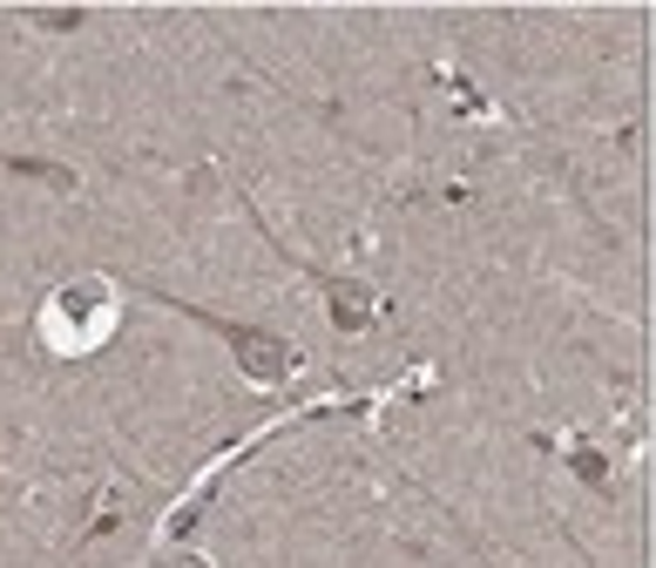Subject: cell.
I'll use <instances>...</instances> for the list:
<instances>
[{
	"instance_id": "1",
	"label": "cell",
	"mask_w": 656,
	"mask_h": 568,
	"mask_svg": "<svg viewBox=\"0 0 656 568\" xmlns=\"http://www.w3.org/2000/svg\"><path fill=\"white\" fill-rule=\"evenodd\" d=\"M116 332V291L109 285H68L48 298L41 311V339L54 346V359H81V352H96L102 339Z\"/></svg>"
},
{
	"instance_id": "2",
	"label": "cell",
	"mask_w": 656,
	"mask_h": 568,
	"mask_svg": "<svg viewBox=\"0 0 656 568\" xmlns=\"http://www.w3.org/2000/svg\"><path fill=\"white\" fill-rule=\"evenodd\" d=\"M170 311H183V318H197L203 332H217L230 352H237V366L251 372L258 386H278V379H291V366H298V352L278 339V332H265V325H243V318H217L210 305H190V298H162Z\"/></svg>"
},
{
	"instance_id": "3",
	"label": "cell",
	"mask_w": 656,
	"mask_h": 568,
	"mask_svg": "<svg viewBox=\"0 0 656 568\" xmlns=\"http://www.w3.org/2000/svg\"><path fill=\"white\" fill-rule=\"evenodd\" d=\"M325 285V305H332V325L339 332H366V325L379 318V298L359 285V278H318Z\"/></svg>"
},
{
	"instance_id": "4",
	"label": "cell",
	"mask_w": 656,
	"mask_h": 568,
	"mask_svg": "<svg viewBox=\"0 0 656 568\" xmlns=\"http://www.w3.org/2000/svg\"><path fill=\"white\" fill-rule=\"evenodd\" d=\"M0 170H14V177H34L41 190H61V197H74V170L68 162H54V156H0Z\"/></svg>"
},
{
	"instance_id": "5",
	"label": "cell",
	"mask_w": 656,
	"mask_h": 568,
	"mask_svg": "<svg viewBox=\"0 0 656 568\" xmlns=\"http://www.w3.org/2000/svg\"><path fill=\"white\" fill-rule=\"evenodd\" d=\"M568 467H576V480H589V487H609V460L596 447H576V454H568Z\"/></svg>"
},
{
	"instance_id": "6",
	"label": "cell",
	"mask_w": 656,
	"mask_h": 568,
	"mask_svg": "<svg viewBox=\"0 0 656 568\" xmlns=\"http://www.w3.org/2000/svg\"><path fill=\"white\" fill-rule=\"evenodd\" d=\"M28 21H34V28H61V34H68V28H81L89 14H81V8H28Z\"/></svg>"
}]
</instances>
